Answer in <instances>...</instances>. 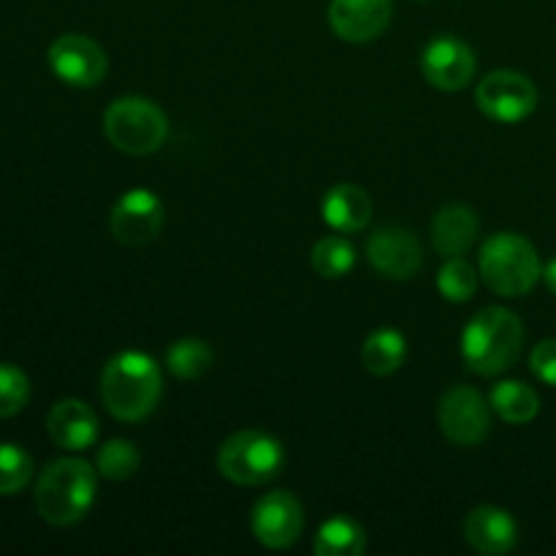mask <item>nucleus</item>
<instances>
[{
	"instance_id": "obj_26",
	"label": "nucleus",
	"mask_w": 556,
	"mask_h": 556,
	"mask_svg": "<svg viewBox=\"0 0 556 556\" xmlns=\"http://www.w3.org/2000/svg\"><path fill=\"white\" fill-rule=\"evenodd\" d=\"M478 275L476 266L467 264L465 258H448V264L440 269L438 275V288L448 302H470L478 291Z\"/></svg>"
},
{
	"instance_id": "obj_29",
	"label": "nucleus",
	"mask_w": 556,
	"mask_h": 556,
	"mask_svg": "<svg viewBox=\"0 0 556 556\" xmlns=\"http://www.w3.org/2000/svg\"><path fill=\"white\" fill-rule=\"evenodd\" d=\"M543 280H546L548 291H552L554 296H556V258L548 261V266H546V269H543Z\"/></svg>"
},
{
	"instance_id": "obj_16",
	"label": "nucleus",
	"mask_w": 556,
	"mask_h": 556,
	"mask_svg": "<svg viewBox=\"0 0 556 556\" xmlns=\"http://www.w3.org/2000/svg\"><path fill=\"white\" fill-rule=\"evenodd\" d=\"M465 538L478 554L503 556L519 541V527L508 510L497 508V505H481L467 516Z\"/></svg>"
},
{
	"instance_id": "obj_27",
	"label": "nucleus",
	"mask_w": 556,
	"mask_h": 556,
	"mask_svg": "<svg viewBox=\"0 0 556 556\" xmlns=\"http://www.w3.org/2000/svg\"><path fill=\"white\" fill-rule=\"evenodd\" d=\"M30 400V380L14 364H0V418H11Z\"/></svg>"
},
{
	"instance_id": "obj_6",
	"label": "nucleus",
	"mask_w": 556,
	"mask_h": 556,
	"mask_svg": "<svg viewBox=\"0 0 556 556\" xmlns=\"http://www.w3.org/2000/svg\"><path fill=\"white\" fill-rule=\"evenodd\" d=\"M286 465L280 440L261 429H244L231 434L217 451V470L239 486H264L275 481Z\"/></svg>"
},
{
	"instance_id": "obj_8",
	"label": "nucleus",
	"mask_w": 556,
	"mask_h": 556,
	"mask_svg": "<svg viewBox=\"0 0 556 556\" xmlns=\"http://www.w3.org/2000/svg\"><path fill=\"white\" fill-rule=\"evenodd\" d=\"M489 402L483 400L481 391L470 386H454L443 394L438 405V421L445 438L462 448H472L486 440L492 429V410Z\"/></svg>"
},
{
	"instance_id": "obj_2",
	"label": "nucleus",
	"mask_w": 556,
	"mask_h": 556,
	"mask_svg": "<svg viewBox=\"0 0 556 556\" xmlns=\"http://www.w3.org/2000/svg\"><path fill=\"white\" fill-rule=\"evenodd\" d=\"M98 478L85 459L63 456L49 462L36 481V510L47 525L71 527L90 514Z\"/></svg>"
},
{
	"instance_id": "obj_20",
	"label": "nucleus",
	"mask_w": 556,
	"mask_h": 556,
	"mask_svg": "<svg viewBox=\"0 0 556 556\" xmlns=\"http://www.w3.org/2000/svg\"><path fill=\"white\" fill-rule=\"evenodd\" d=\"M407 356V342L402 337V331L396 329H378L367 337L362 348V362L367 367V372L386 378V375H394L396 369L405 364Z\"/></svg>"
},
{
	"instance_id": "obj_7",
	"label": "nucleus",
	"mask_w": 556,
	"mask_h": 556,
	"mask_svg": "<svg viewBox=\"0 0 556 556\" xmlns=\"http://www.w3.org/2000/svg\"><path fill=\"white\" fill-rule=\"evenodd\" d=\"M476 103L494 123L516 125L538 109V87L519 71H492L478 85Z\"/></svg>"
},
{
	"instance_id": "obj_14",
	"label": "nucleus",
	"mask_w": 556,
	"mask_h": 556,
	"mask_svg": "<svg viewBox=\"0 0 556 556\" xmlns=\"http://www.w3.org/2000/svg\"><path fill=\"white\" fill-rule=\"evenodd\" d=\"M394 0H331L329 25L342 41H375L389 27Z\"/></svg>"
},
{
	"instance_id": "obj_12",
	"label": "nucleus",
	"mask_w": 556,
	"mask_h": 556,
	"mask_svg": "<svg viewBox=\"0 0 556 556\" xmlns=\"http://www.w3.org/2000/svg\"><path fill=\"white\" fill-rule=\"evenodd\" d=\"M476 68L478 60L470 43L454 36L434 38V41L427 43V49L421 54V71L427 76V81L445 92L462 90V87L470 85L472 76H476Z\"/></svg>"
},
{
	"instance_id": "obj_5",
	"label": "nucleus",
	"mask_w": 556,
	"mask_h": 556,
	"mask_svg": "<svg viewBox=\"0 0 556 556\" xmlns=\"http://www.w3.org/2000/svg\"><path fill=\"white\" fill-rule=\"evenodd\" d=\"M103 134L125 155H152L166 144L168 119L150 98L125 96L103 112Z\"/></svg>"
},
{
	"instance_id": "obj_10",
	"label": "nucleus",
	"mask_w": 556,
	"mask_h": 556,
	"mask_svg": "<svg viewBox=\"0 0 556 556\" xmlns=\"http://www.w3.org/2000/svg\"><path fill=\"white\" fill-rule=\"evenodd\" d=\"M49 65L54 76L71 87H96L101 85L109 71L106 52L101 43L92 41L81 33H65L49 47Z\"/></svg>"
},
{
	"instance_id": "obj_28",
	"label": "nucleus",
	"mask_w": 556,
	"mask_h": 556,
	"mask_svg": "<svg viewBox=\"0 0 556 556\" xmlns=\"http://www.w3.org/2000/svg\"><path fill=\"white\" fill-rule=\"evenodd\" d=\"M530 369L538 380L556 389V340H543L532 348Z\"/></svg>"
},
{
	"instance_id": "obj_4",
	"label": "nucleus",
	"mask_w": 556,
	"mask_h": 556,
	"mask_svg": "<svg viewBox=\"0 0 556 556\" xmlns=\"http://www.w3.org/2000/svg\"><path fill=\"white\" fill-rule=\"evenodd\" d=\"M478 271H481L483 282L505 299L527 296L543 277L541 258L530 239L510 231L494 233L483 242L481 255H478Z\"/></svg>"
},
{
	"instance_id": "obj_25",
	"label": "nucleus",
	"mask_w": 556,
	"mask_h": 556,
	"mask_svg": "<svg viewBox=\"0 0 556 556\" xmlns=\"http://www.w3.org/2000/svg\"><path fill=\"white\" fill-rule=\"evenodd\" d=\"M33 478V456L14 443H0V497L20 494Z\"/></svg>"
},
{
	"instance_id": "obj_15",
	"label": "nucleus",
	"mask_w": 556,
	"mask_h": 556,
	"mask_svg": "<svg viewBox=\"0 0 556 556\" xmlns=\"http://www.w3.org/2000/svg\"><path fill=\"white\" fill-rule=\"evenodd\" d=\"M47 432L63 451H87L98 440V418L81 400L54 402L47 416Z\"/></svg>"
},
{
	"instance_id": "obj_21",
	"label": "nucleus",
	"mask_w": 556,
	"mask_h": 556,
	"mask_svg": "<svg viewBox=\"0 0 556 556\" xmlns=\"http://www.w3.org/2000/svg\"><path fill=\"white\" fill-rule=\"evenodd\" d=\"M313 548L318 556H358L367 552V535L358 521L337 516L320 527Z\"/></svg>"
},
{
	"instance_id": "obj_1",
	"label": "nucleus",
	"mask_w": 556,
	"mask_h": 556,
	"mask_svg": "<svg viewBox=\"0 0 556 556\" xmlns=\"http://www.w3.org/2000/svg\"><path fill=\"white\" fill-rule=\"evenodd\" d=\"M163 394V375L155 358L141 351H123L101 372V396L117 421L136 424L155 413Z\"/></svg>"
},
{
	"instance_id": "obj_17",
	"label": "nucleus",
	"mask_w": 556,
	"mask_h": 556,
	"mask_svg": "<svg viewBox=\"0 0 556 556\" xmlns=\"http://www.w3.org/2000/svg\"><path fill=\"white\" fill-rule=\"evenodd\" d=\"M478 215L467 204H445L432 220V242L445 258H462L476 244Z\"/></svg>"
},
{
	"instance_id": "obj_11",
	"label": "nucleus",
	"mask_w": 556,
	"mask_h": 556,
	"mask_svg": "<svg viewBox=\"0 0 556 556\" xmlns=\"http://www.w3.org/2000/svg\"><path fill=\"white\" fill-rule=\"evenodd\" d=\"M304 530L302 503L291 492H269L253 508V535L261 546L291 548Z\"/></svg>"
},
{
	"instance_id": "obj_3",
	"label": "nucleus",
	"mask_w": 556,
	"mask_h": 556,
	"mask_svg": "<svg viewBox=\"0 0 556 556\" xmlns=\"http://www.w3.org/2000/svg\"><path fill=\"white\" fill-rule=\"evenodd\" d=\"M525 348V326L505 307H483L462 334V358L470 372L492 378L516 364Z\"/></svg>"
},
{
	"instance_id": "obj_22",
	"label": "nucleus",
	"mask_w": 556,
	"mask_h": 556,
	"mask_svg": "<svg viewBox=\"0 0 556 556\" xmlns=\"http://www.w3.org/2000/svg\"><path fill=\"white\" fill-rule=\"evenodd\" d=\"M215 353L204 340L195 337H182L166 351V367L174 378L179 380H199L210 372Z\"/></svg>"
},
{
	"instance_id": "obj_24",
	"label": "nucleus",
	"mask_w": 556,
	"mask_h": 556,
	"mask_svg": "<svg viewBox=\"0 0 556 556\" xmlns=\"http://www.w3.org/2000/svg\"><path fill=\"white\" fill-rule=\"evenodd\" d=\"M141 465V456L134 443L128 440H109L98 448L96 467L106 481H128L136 476Z\"/></svg>"
},
{
	"instance_id": "obj_9",
	"label": "nucleus",
	"mask_w": 556,
	"mask_h": 556,
	"mask_svg": "<svg viewBox=\"0 0 556 556\" xmlns=\"http://www.w3.org/2000/svg\"><path fill=\"white\" fill-rule=\"evenodd\" d=\"M163 220H166V212H163L161 199L144 188L119 195L117 204L112 206V215H109L114 239L125 248H144V244L155 242Z\"/></svg>"
},
{
	"instance_id": "obj_18",
	"label": "nucleus",
	"mask_w": 556,
	"mask_h": 556,
	"mask_svg": "<svg viewBox=\"0 0 556 556\" xmlns=\"http://www.w3.org/2000/svg\"><path fill=\"white\" fill-rule=\"evenodd\" d=\"M320 215H324V220L329 223L334 231L356 233L362 231V228H367V223L372 220V199H369L367 190H362L358 185H334V188L324 195Z\"/></svg>"
},
{
	"instance_id": "obj_23",
	"label": "nucleus",
	"mask_w": 556,
	"mask_h": 556,
	"mask_svg": "<svg viewBox=\"0 0 556 556\" xmlns=\"http://www.w3.org/2000/svg\"><path fill=\"white\" fill-rule=\"evenodd\" d=\"M356 266V248L345 237H324L313 248V269L326 280H340Z\"/></svg>"
},
{
	"instance_id": "obj_13",
	"label": "nucleus",
	"mask_w": 556,
	"mask_h": 556,
	"mask_svg": "<svg viewBox=\"0 0 556 556\" xmlns=\"http://www.w3.org/2000/svg\"><path fill=\"white\" fill-rule=\"evenodd\" d=\"M367 258L372 269L389 280H410L424 264L418 239L400 226H386L372 231L367 242Z\"/></svg>"
},
{
	"instance_id": "obj_19",
	"label": "nucleus",
	"mask_w": 556,
	"mask_h": 556,
	"mask_svg": "<svg viewBox=\"0 0 556 556\" xmlns=\"http://www.w3.org/2000/svg\"><path fill=\"white\" fill-rule=\"evenodd\" d=\"M489 405L492 410L503 418L505 424H530L541 413V396L532 386L521 383V380H503L489 394Z\"/></svg>"
}]
</instances>
